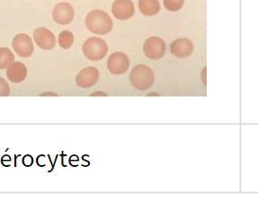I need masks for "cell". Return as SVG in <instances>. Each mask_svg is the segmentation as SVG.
I'll use <instances>...</instances> for the list:
<instances>
[{
    "label": "cell",
    "instance_id": "cell-1",
    "mask_svg": "<svg viewBox=\"0 0 258 219\" xmlns=\"http://www.w3.org/2000/svg\"><path fill=\"white\" fill-rule=\"evenodd\" d=\"M86 25L91 33L104 35L112 31L113 24L107 13L97 9L88 14L86 18Z\"/></svg>",
    "mask_w": 258,
    "mask_h": 219
},
{
    "label": "cell",
    "instance_id": "cell-2",
    "mask_svg": "<svg viewBox=\"0 0 258 219\" xmlns=\"http://www.w3.org/2000/svg\"><path fill=\"white\" fill-rule=\"evenodd\" d=\"M155 81L154 72L150 66L139 64L134 66L130 75V82L138 90L144 91L150 89Z\"/></svg>",
    "mask_w": 258,
    "mask_h": 219
},
{
    "label": "cell",
    "instance_id": "cell-3",
    "mask_svg": "<svg viewBox=\"0 0 258 219\" xmlns=\"http://www.w3.org/2000/svg\"><path fill=\"white\" fill-rule=\"evenodd\" d=\"M82 50L86 58L92 61H97L103 59L106 56L108 46L103 39L92 37L84 42Z\"/></svg>",
    "mask_w": 258,
    "mask_h": 219
},
{
    "label": "cell",
    "instance_id": "cell-4",
    "mask_svg": "<svg viewBox=\"0 0 258 219\" xmlns=\"http://www.w3.org/2000/svg\"><path fill=\"white\" fill-rule=\"evenodd\" d=\"M167 47L166 43L161 38L153 36L147 39L143 44V51L148 58L150 59H160L166 54Z\"/></svg>",
    "mask_w": 258,
    "mask_h": 219
},
{
    "label": "cell",
    "instance_id": "cell-5",
    "mask_svg": "<svg viewBox=\"0 0 258 219\" xmlns=\"http://www.w3.org/2000/svg\"><path fill=\"white\" fill-rule=\"evenodd\" d=\"M13 49L22 58H30L34 53L33 40L26 33H19L13 39Z\"/></svg>",
    "mask_w": 258,
    "mask_h": 219
},
{
    "label": "cell",
    "instance_id": "cell-6",
    "mask_svg": "<svg viewBox=\"0 0 258 219\" xmlns=\"http://www.w3.org/2000/svg\"><path fill=\"white\" fill-rule=\"evenodd\" d=\"M130 67V59L123 52H114L109 57L107 60V68L113 75H121L126 73Z\"/></svg>",
    "mask_w": 258,
    "mask_h": 219
},
{
    "label": "cell",
    "instance_id": "cell-7",
    "mask_svg": "<svg viewBox=\"0 0 258 219\" xmlns=\"http://www.w3.org/2000/svg\"><path fill=\"white\" fill-rule=\"evenodd\" d=\"M52 17L58 25H69L74 19L75 11L71 4L62 2L55 6L52 11Z\"/></svg>",
    "mask_w": 258,
    "mask_h": 219
},
{
    "label": "cell",
    "instance_id": "cell-8",
    "mask_svg": "<svg viewBox=\"0 0 258 219\" xmlns=\"http://www.w3.org/2000/svg\"><path fill=\"white\" fill-rule=\"evenodd\" d=\"M99 79V71L94 66H88L77 75L76 83L81 88H90L94 87Z\"/></svg>",
    "mask_w": 258,
    "mask_h": 219
},
{
    "label": "cell",
    "instance_id": "cell-9",
    "mask_svg": "<svg viewBox=\"0 0 258 219\" xmlns=\"http://www.w3.org/2000/svg\"><path fill=\"white\" fill-rule=\"evenodd\" d=\"M34 38L38 47H40L42 50H52L56 45L54 34L44 27H39L34 30Z\"/></svg>",
    "mask_w": 258,
    "mask_h": 219
},
{
    "label": "cell",
    "instance_id": "cell-10",
    "mask_svg": "<svg viewBox=\"0 0 258 219\" xmlns=\"http://www.w3.org/2000/svg\"><path fill=\"white\" fill-rule=\"evenodd\" d=\"M112 12L119 20H128L135 12L132 0H115L112 4Z\"/></svg>",
    "mask_w": 258,
    "mask_h": 219
},
{
    "label": "cell",
    "instance_id": "cell-11",
    "mask_svg": "<svg viewBox=\"0 0 258 219\" xmlns=\"http://www.w3.org/2000/svg\"><path fill=\"white\" fill-rule=\"evenodd\" d=\"M170 50L177 58H187L194 51V44L189 39L180 38L171 44Z\"/></svg>",
    "mask_w": 258,
    "mask_h": 219
},
{
    "label": "cell",
    "instance_id": "cell-12",
    "mask_svg": "<svg viewBox=\"0 0 258 219\" xmlns=\"http://www.w3.org/2000/svg\"><path fill=\"white\" fill-rule=\"evenodd\" d=\"M27 67L24 63L14 61L8 66L7 77L13 83H22L27 77Z\"/></svg>",
    "mask_w": 258,
    "mask_h": 219
},
{
    "label": "cell",
    "instance_id": "cell-13",
    "mask_svg": "<svg viewBox=\"0 0 258 219\" xmlns=\"http://www.w3.org/2000/svg\"><path fill=\"white\" fill-rule=\"evenodd\" d=\"M139 9L142 15L146 17H153L160 10V4L158 0H140Z\"/></svg>",
    "mask_w": 258,
    "mask_h": 219
},
{
    "label": "cell",
    "instance_id": "cell-14",
    "mask_svg": "<svg viewBox=\"0 0 258 219\" xmlns=\"http://www.w3.org/2000/svg\"><path fill=\"white\" fill-rule=\"evenodd\" d=\"M15 61V55L9 48H0V69L8 68Z\"/></svg>",
    "mask_w": 258,
    "mask_h": 219
},
{
    "label": "cell",
    "instance_id": "cell-15",
    "mask_svg": "<svg viewBox=\"0 0 258 219\" xmlns=\"http://www.w3.org/2000/svg\"><path fill=\"white\" fill-rule=\"evenodd\" d=\"M74 42V35L70 31H63L58 35V45L64 50L71 49Z\"/></svg>",
    "mask_w": 258,
    "mask_h": 219
},
{
    "label": "cell",
    "instance_id": "cell-16",
    "mask_svg": "<svg viewBox=\"0 0 258 219\" xmlns=\"http://www.w3.org/2000/svg\"><path fill=\"white\" fill-rule=\"evenodd\" d=\"M184 0H164L165 8L170 12H176L183 8Z\"/></svg>",
    "mask_w": 258,
    "mask_h": 219
},
{
    "label": "cell",
    "instance_id": "cell-17",
    "mask_svg": "<svg viewBox=\"0 0 258 219\" xmlns=\"http://www.w3.org/2000/svg\"><path fill=\"white\" fill-rule=\"evenodd\" d=\"M10 95V87L4 79L0 78V96H9Z\"/></svg>",
    "mask_w": 258,
    "mask_h": 219
},
{
    "label": "cell",
    "instance_id": "cell-18",
    "mask_svg": "<svg viewBox=\"0 0 258 219\" xmlns=\"http://www.w3.org/2000/svg\"><path fill=\"white\" fill-rule=\"evenodd\" d=\"M204 82L206 84V68L204 69Z\"/></svg>",
    "mask_w": 258,
    "mask_h": 219
}]
</instances>
